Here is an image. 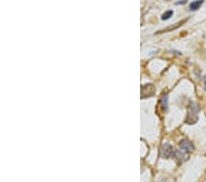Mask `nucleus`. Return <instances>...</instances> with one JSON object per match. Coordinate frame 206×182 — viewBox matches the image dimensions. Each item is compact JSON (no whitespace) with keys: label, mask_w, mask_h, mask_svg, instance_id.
I'll return each instance as SVG.
<instances>
[{"label":"nucleus","mask_w":206,"mask_h":182,"mask_svg":"<svg viewBox=\"0 0 206 182\" xmlns=\"http://www.w3.org/2000/svg\"><path fill=\"white\" fill-rule=\"evenodd\" d=\"M199 112H200V108L198 105L195 102L190 101L187 108V115L185 118V122L188 124L196 123L199 119Z\"/></svg>","instance_id":"f257e3e1"},{"label":"nucleus","mask_w":206,"mask_h":182,"mask_svg":"<svg viewBox=\"0 0 206 182\" xmlns=\"http://www.w3.org/2000/svg\"><path fill=\"white\" fill-rule=\"evenodd\" d=\"M156 91V87L153 84H146L141 87V98H148L152 97Z\"/></svg>","instance_id":"f03ea898"},{"label":"nucleus","mask_w":206,"mask_h":182,"mask_svg":"<svg viewBox=\"0 0 206 182\" xmlns=\"http://www.w3.org/2000/svg\"><path fill=\"white\" fill-rule=\"evenodd\" d=\"M160 154L163 158H170L171 156H174V150L173 147H172L170 143H166L161 146V150H160Z\"/></svg>","instance_id":"7ed1b4c3"},{"label":"nucleus","mask_w":206,"mask_h":182,"mask_svg":"<svg viewBox=\"0 0 206 182\" xmlns=\"http://www.w3.org/2000/svg\"><path fill=\"white\" fill-rule=\"evenodd\" d=\"M180 146V150H181L182 152H185L187 154H191L193 150H194V146L192 143L188 141V140H181L179 143Z\"/></svg>","instance_id":"20e7f679"},{"label":"nucleus","mask_w":206,"mask_h":182,"mask_svg":"<svg viewBox=\"0 0 206 182\" xmlns=\"http://www.w3.org/2000/svg\"><path fill=\"white\" fill-rule=\"evenodd\" d=\"M189 154H190L182 152L181 150H176V151H174V156H173L176 158L178 163H182V162L186 161V160H188Z\"/></svg>","instance_id":"39448f33"},{"label":"nucleus","mask_w":206,"mask_h":182,"mask_svg":"<svg viewBox=\"0 0 206 182\" xmlns=\"http://www.w3.org/2000/svg\"><path fill=\"white\" fill-rule=\"evenodd\" d=\"M203 0H196V1H193L192 3L190 4V9L192 11H195L198 8H200V7L203 5Z\"/></svg>","instance_id":"423d86ee"},{"label":"nucleus","mask_w":206,"mask_h":182,"mask_svg":"<svg viewBox=\"0 0 206 182\" xmlns=\"http://www.w3.org/2000/svg\"><path fill=\"white\" fill-rule=\"evenodd\" d=\"M172 15H173V11H172V10H168V11H166L165 13L162 14V16H161V19H162V20H167V19H169Z\"/></svg>","instance_id":"0eeeda50"},{"label":"nucleus","mask_w":206,"mask_h":182,"mask_svg":"<svg viewBox=\"0 0 206 182\" xmlns=\"http://www.w3.org/2000/svg\"><path fill=\"white\" fill-rule=\"evenodd\" d=\"M167 106H168V95H164L161 98V107H162L163 110H166Z\"/></svg>","instance_id":"6e6552de"},{"label":"nucleus","mask_w":206,"mask_h":182,"mask_svg":"<svg viewBox=\"0 0 206 182\" xmlns=\"http://www.w3.org/2000/svg\"><path fill=\"white\" fill-rule=\"evenodd\" d=\"M203 86H204V90L206 91V75L203 76Z\"/></svg>","instance_id":"1a4fd4ad"}]
</instances>
